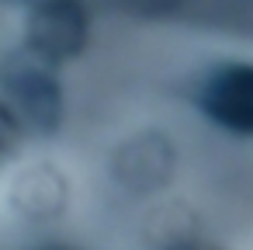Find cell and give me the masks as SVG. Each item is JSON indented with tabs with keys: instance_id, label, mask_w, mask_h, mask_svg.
<instances>
[{
	"instance_id": "cell-1",
	"label": "cell",
	"mask_w": 253,
	"mask_h": 250,
	"mask_svg": "<svg viewBox=\"0 0 253 250\" xmlns=\"http://www.w3.org/2000/svg\"><path fill=\"white\" fill-rule=\"evenodd\" d=\"M198 101L215 125L236 136H253V66L232 63L215 70L205 80Z\"/></svg>"
},
{
	"instance_id": "cell-2",
	"label": "cell",
	"mask_w": 253,
	"mask_h": 250,
	"mask_svg": "<svg viewBox=\"0 0 253 250\" xmlns=\"http://www.w3.org/2000/svg\"><path fill=\"white\" fill-rule=\"evenodd\" d=\"M87 21L73 0H49L32 14L28 42L42 59H66L84 46Z\"/></svg>"
},
{
	"instance_id": "cell-3",
	"label": "cell",
	"mask_w": 253,
	"mask_h": 250,
	"mask_svg": "<svg viewBox=\"0 0 253 250\" xmlns=\"http://www.w3.org/2000/svg\"><path fill=\"white\" fill-rule=\"evenodd\" d=\"M7 87H11V101H14V111L25 125L39 129V132H49L59 118V91L56 84L39 70V66H21L7 77Z\"/></svg>"
},
{
	"instance_id": "cell-4",
	"label": "cell",
	"mask_w": 253,
	"mask_h": 250,
	"mask_svg": "<svg viewBox=\"0 0 253 250\" xmlns=\"http://www.w3.org/2000/svg\"><path fill=\"white\" fill-rule=\"evenodd\" d=\"M18 122H21V118H18L11 108L0 104V153L7 150V143H11V136H14V129H18Z\"/></svg>"
},
{
	"instance_id": "cell-5",
	"label": "cell",
	"mask_w": 253,
	"mask_h": 250,
	"mask_svg": "<svg viewBox=\"0 0 253 250\" xmlns=\"http://www.w3.org/2000/svg\"><path fill=\"white\" fill-rule=\"evenodd\" d=\"M170 250H194V247H170Z\"/></svg>"
}]
</instances>
